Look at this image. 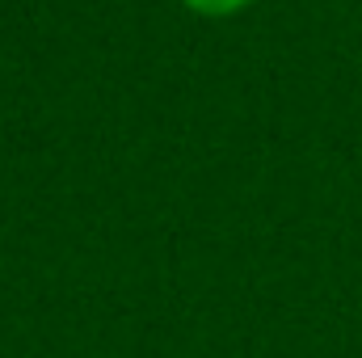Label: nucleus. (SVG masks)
<instances>
[{
	"label": "nucleus",
	"instance_id": "nucleus-1",
	"mask_svg": "<svg viewBox=\"0 0 362 358\" xmlns=\"http://www.w3.org/2000/svg\"><path fill=\"white\" fill-rule=\"evenodd\" d=\"M189 13H198V17H232V13H240V8H249L253 0H181Z\"/></svg>",
	"mask_w": 362,
	"mask_h": 358
}]
</instances>
